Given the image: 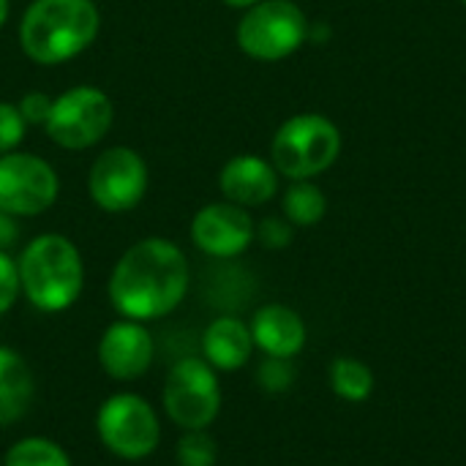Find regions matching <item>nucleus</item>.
Instances as JSON below:
<instances>
[{"instance_id":"29","label":"nucleus","mask_w":466,"mask_h":466,"mask_svg":"<svg viewBox=\"0 0 466 466\" xmlns=\"http://www.w3.org/2000/svg\"><path fill=\"white\" fill-rule=\"evenodd\" d=\"M464 5H466V0H464Z\"/></svg>"},{"instance_id":"4","label":"nucleus","mask_w":466,"mask_h":466,"mask_svg":"<svg viewBox=\"0 0 466 466\" xmlns=\"http://www.w3.org/2000/svg\"><path fill=\"white\" fill-rule=\"evenodd\" d=\"M341 153V134L325 115H295L279 126L270 156L279 175L289 180H311L336 164Z\"/></svg>"},{"instance_id":"10","label":"nucleus","mask_w":466,"mask_h":466,"mask_svg":"<svg viewBox=\"0 0 466 466\" xmlns=\"http://www.w3.org/2000/svg\"><path fill=\"white\" fill-rule=\"evenodd\" d=\"M150 186L147 161L126 145H112L90 167L87 191L90 199L104 213H128L134 210Z\"/></svg>"},{"instance_id":"8","label":"nucleus","mask_w":466,"mask_h":466,"mask_svg":"<svg viewBox=\"0 0 466 466\" xmlns=\"http://www.w3.org/2000/svg\"><path fill=\"white\" fill-rule=\"evenodd\" d=\"M309 19L292 0H259L238 22V46L254 60H284L303 46Z\"/></svg>"},{"instance_id":"2","label":"nucleus","mask_w":466,"mask_h":466,"mask_svg":"<svg viewBox=\"0 0 466 466\" xmlns=\"http://www.w3.org/2000/svg\"><path fill=\"white\" fill-rule=\"evenodd\" d=\"M98 27L93 0H33L19 22V46L38 66H60L90 49Z\"/></svg>"},{"instance_id":"24","label":"nucleus","mask_w":466,"mask_h":466,"mask_svg":"<svg viewBox=\"0 0 466 466\" xmlns=\"http://www.w3.org/2000/svg\"><path fill=\"white\" fill-rule=\"evenodd\" d=\"M265 248H287L292 243V224L287 218H265L257 227V238Z\"/></svg>"},{"instance_id":"23","label":"nucleus","mask_w":466,"mask_h":466,"mask_svg":"<svg viewBox=\"0 0 466 466\" xmlns=\"http://www.w3.org/2000/svg\"><path fill=\"white\" fill-rule=\"evenodd\" d=\"M22 295V284H19V270H16V259L0 248V317L8 314L16 300Z\"/></svg>"},{"instance_id":"18","label":"nucleus","mask_w":466,"mask_h":466,"mask_svg":"<svg viewBox=\"0 0 466 466\" xmlns=\"http://www.w3.org/2000/svg\"><path fill=\"white\" fill-rule=\"evenodd\" d=\"M3 466H71L66 448L49 437H22L3 453Z\"/></svg>"},{"instance_id":"13","label":"nucleus","mask_w":466,"mask_h":466,"mask_svg":"<svg viewBox=\"0 0 466 466\" xmlns=\"http://www.w3.org/2000/svg\"><path fill=\"white\" fill-rule=\"evenodd\" d=\"M218 188L227 202L240 208H257L276 197L279 191V169L273 161H265L251 153H240L221 167Z\"/></svg>"},{"instance_id":"28","label":"nucleus","mask_w":466,"mask_h":466,"mask_svg":"<svg viewBox=\"0 0 466 466\" xmlns=\"http://www.w3.org/2000/svg\"><path fill=\"white\" fill-rule=\"evenodd\" d=\"M8 14H11V0H0V27L8 22Z\"/></svg>"},{"instance_id":"16","label":"nucleus","mask_w":466,"mask_h":466,"mask_svg":"<svg viewBox=\"0 0 466 466\" xmlns=\"http://www.w3.org/2000/svg\"><path fill=\"white\" fill-rule=\"evenodd\" d=\"M35 399V377L30 363L11 347L0 344V429L22 420Z\"/></svg>"},{"instance_id":"27","label":"nucleus","mask_w":466,"mask_h":466,"mask_svg":"<svg viewBox=\"0 0 466 466\" xmlns=\"http://www.w3.org/2000/svg\"><path fill=\"white\" fill-rule=\"evenodd\" d=\"M229 8H251V5H257L259 0H224Z\"/></svg>"},{"instance_id":"6","label":"nucleus","mask_w":466,"mask_h":466,"mask_svg":"<svg viewBox=\"0 0 466 466\" xmlns=\"http://www.w3.org/2000/svg\"><path fill=\"white\" fill-rule=\"evenodd\" d=\"M98 442L120 461H145L161 445V418L139 393H112L96 410Z\"/></svg>"},{"instance_id":"5","label":"nucleus","mask_w":466,"mask_h":466,"mask_svg":"<svg viewBox=\"0 0 466 466\" xmlns=\"http://www.w3.org/2000/svg\"><path fill=\"white\" fill-rule=\"evenodd\" d=\"M221 401L218 371L202 355H188L169 366L161 388V407L180 431L210 429L221 415Z\"/></svg>"},{"instance_id":"19","label":"nucleus","mask_w":466,"mask_h":466,"mask_svg":"<svg viewBox=\"0 0 466 466\" xmlns=\"http://www.w3.org/2000/svg\"><path fill=\"white\" fill-rule=\"evenodd\" d=\"M328 199L319 186L309 180H295L284 194V216L292 227H314L325 218Z\"/></svg>"},{"instance_id":"17","label":"nucleus","mask_w":466,"mask_h":466,"mask_svg":"<svg viewBox=\"0 0 466 466\" xmlns=\"http://www.w3.org/2000/svg\"><path fill=\"white\" fill-rule=\"evenodd\" d=\"M328 380L330 390L347 404H363L374 393V371L363 360L350 355H341L330 363Z\"/></svg>"},{"instance_id":"1","label":"nucleus","mask_w":466,"mask_h":466,"mask_svg":"<svg viewBox=\"0 0 466 466\" xmlns=\"http://www.w3.org/2000/svg\"><path fill=\"white\" fill-rule=\"evenodd\" d=\"M191 265L186 251L169 238H142L115 262L106 298L117 317L156 322L169 317L188 295Z\"/></svg>"},{"instance_id":"26","label":"nucleus","mask_w":466,"mask_h":466,"mask_svg":"<svg viewBox=\"0 0 466 466\" xmlns=\"http://www.w3.org/2000/svg\"><path fill=\"white\" fill-rule=\"evenodd\" d=\"M14 240H16V224H14V216H8V213H3V210H0V248L5 251Z\"/></svg>"},{"instance_id":"15","label":"nucleus","mask_w":466,"mask_h":466,"mask_svg":"<svg viewBox=\"0 0 466 466\" xmlns=\"http://www.w3.org/2000/svg\"><path fill=\"white\" fill-rule=\"evenodd\" d=\"M254 339L248 322L240 317H216L199 339V355L216 369V371H240L248 366L254 355Z\"/></svg>"},{"instance_id":"25","label":"nucleus","mask_w":466,"mask_h":466,"mask_svg":"<svg viewBox=\"0 0 466 466\" xmlns=\"http://www.w3.org/2000/svg\"><path fill=\"white\" fill-rule=\"evenodd\" d=\"M19 112L25 117L27 126H44L46 117H49V109H52V98L41 90H30L19 98Z\"/></svg>"},{"instance_id":"3","label":"nucleus","mask_w":466,"mask_h":466,"mask_svg":"<svg viewBox=\"0 0 466 466\" xmlns=\"http://www.w3.org/2000/svg\"><path fill=\"white\" fill-rule=\"evenodd\" d=\"M22 298L41 314L68 311L85 289V262L76 243L57 232L35 235L16 257Z\"/></svg>"},{"instance_id":"11","label":"nucleus","mask_w":466,"mask_h":466,"mask_svg":"<svg viewBox=\"0 0 466 466\" xmlns=\"http://www.w3.org/2000/svg\"><path fill=\"white\" fill-rule=\"evenodd\" d=\"M191 243L213 259L240 257L257 238V224L246 208L235 202H210L199 208L188 227Z\"/></svg>"},{"instance_id":"7","label":"nucleus","mask_w":466,"mask_h":466,"mask_svg":"<svg viewBox=\"0 0 466 466\" xmlns=\"http://www.w3.org/2000/svg\"><path fill=\"white\" fill-rule=\"evenodd\" d=\"M115 123L112 98L96 85H76L52 98L44 123L46 137L63 150H87L98 145Z\"/></svg>"},{"instance_id":"21","label":"nucleus","mask_w":466,"mask_h":466,"mask_svg":"<svg viewBox=\"0 0 466 466\" xmlns=\"http://www.w3.org/2000/svg\"><path fill=\"white\" fill-rule=\"evenodd\" d=\"M298 380V369L292 366L289 358H268L257 366V385L265 390V393H287Z\"/></svg>"},{"instance_id":"20","label":"nucleus","mask_w":466,"mask_h":466,"mask_svg":"<svg viewBox=\"0 0 466 466\" xmlns=\"http://www.w3.org/2000/svg\"><path fill=\"white\" fill-rule=\"evenodd\" d=\"M177 466H216L218 461V445L205 431H183L175 448Z\"/></svg>"},{"instance_id":"14","label":"nucleus","mask_w":466,"mask_h":466,"mask_svg":"<svg viewBox=\"0 0 466 466\" xmlns=\"http://www.w3.org/2000/svg\"><path fill=\"white\" fill-rule=\"evenodd\" d=\"M251 339L254 347L268 358H298L306 347L309 330L303 317L284 306V303H268L254 311L251 322Z\"/></svg>"},{"instance_id":"9","label":"nucleus","mask_w":466,"mask_h":466,"mask_svg":"<svg viewBox=\"0 0 466 466\" xmlns=\"http://www.w3.org/2000/svg\"><path fill=\"white\" fill-rule=\"evenodd\" d=\"M60 194L55 167L35 153L0 156V210L14 218H33L46 213Z\"/></svg>"},{"instance_id":"22","label":"nucleus","mask_w":466,"mask_h":466,"mask_svg":"<svg viewBox=\"0 0 466 466\" xmlns=\"http://www.w3.org/2000/svg\"><path fill=\"white\" fill-rule=\"evenodd\" d=\"M25 134H27V123L22 117L19 106L11 101H0V156L16 150L22 145Z\"/></svg>"},{"instance_id":"12","label":"nucleus","mask_w":466,"mask_h":466,"mask_svg":"<svg viewBox=\"0 0 466 466\" xmlns=\"http://www.w3.org/2000/svg\"><path fill=\"white\" fill-rule=\"evenodd\" d=\"M96 358L101 371L115 382H131L150 371L156 360V341L145 322L115 319L104 328Z\"/></svg>"}]
</instances>
